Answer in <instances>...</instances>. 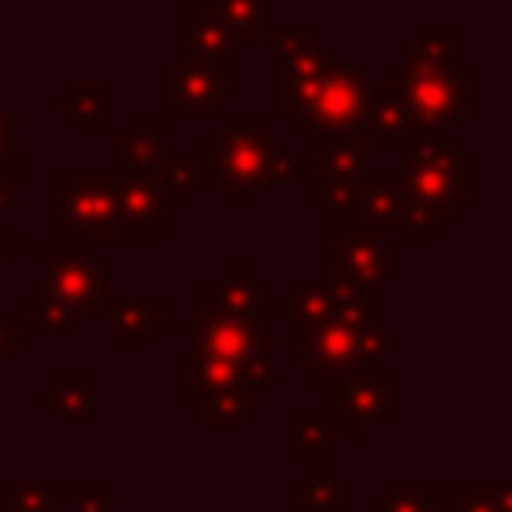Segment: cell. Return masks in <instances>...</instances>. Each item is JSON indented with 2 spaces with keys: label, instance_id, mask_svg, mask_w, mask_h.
<instances>
[{
  "label": "cell",
  "instance_id": "obj_1",
  "mask_svg": "<svg viewBox=\"0 0 512 512\" xmlns=\"http://www.w3.org/2000/svg\"><path fill=\"white\" fill-rule=\"evenodd\" d=\"M288 352H292V368H300L312 388L328 392L340 376L400 356L404 340L388 332V308H384L360 316H332L316 324H292Z\"/></svg>",
  "mask_w": 512,
  "mask_h": 512
},
{
  "label": "cell",
  "instance_id": "obj_2",
  "mask_svg": "<svg viewBox=\"0 0 512 512\" xmlns=\"http://www.w3.org/2000/svg\"><path fill=\"white\" fill-rule=\"evenodd\" d=\"M224 116V112H220ZM280 116H224L200 136L204 188H212L228 208H248L268 188V164L276 152Z\"/></svg>",
  "mask_w": 512,
  "mask_h": 512
},
{
  "label": "cell",
  "instance_id": "obj_3",
  "mask_svg": "<svg viewBox=\"0 0 512 512\" xmlns=\"http://www.w3.org/2000/svg\"><path fill=\"white\" fill-rule=\"evenodd\" d=\"M328 276L364 296H384V288L404 276V244L392 240L384 224L328 212Z\"/></svg>",
  "mask_w": 512,
  "mask_h": 512
},
{
  "label": "cell",
  "instance_id": "obj_4",
  "mask_svg": "<svg viewBox=\"0 0 512 512\" xmlns=\"http://www.w3.org/2000/svg\"><path fill=\"white\" fill-rule=\"evenodd\" d=\"M184 336H188V348H200L236 364L256 392L276 388V320L272 316H228V312L200 308L196 316L184 320Z\"/></svg>",
  "mask_w": 512,
  "mask_h": 512
},
{
  "label": "cell",
  "instance_id": "obj_5",
  "mask_svg": "<svg viewBox=\"0 0 512 512\" xmlns=\"http://www.w3.org/2000/svg\"><path fill=\"white\" fill-rule=\"evenodd\" d=\"M328 420L344 428L348 444H364L372 428H396L404 420V376L388 364L356 368L328 388Z\"/></svg>",
  "mask_w": 512,
  "mask_h": 512
},
{
  "label": "cell",
  "instance_id": "obj_6",
  "mask_svg": "<svg viewBox=\"0 0 512 512\" xmlns=\"http://www.w3.org/2000/svg\"><path fill=\"white\" fill-rule=\"evenodd\" d=\"M368 92H372V76L356 60H332L284 120L304 140L328 136V132H356Z\"/></svg>",
  "mask_w": 512,
  "mask_h": 512
},
{
  "label": "cell",
  "instance_id": "obj_7",
  "mask_svg": "<svg viewBox=\"0 0 512 512\" xmlns=\"http://www.w3.org/2000/svg\"><path fill=\"white\" fill-rule=\"evenodd\" d=\"M384 76L400 84L420 128L456 132V124H464L476 108V64L472 60H456L452 68H440V72H404L396 60H388Z\"/></svg>",
  "mask_w": 512,
  "mask_h": 512
},
{
  "label": "cell",
  "instance_id": "obj_8",
  "mask_svg": "<svg viewBox=\"0 0 512 512\" xmlns=\"http://www.w3.org/2000/svg\"><path fill=\"white\" fill-rule=\"evenodd\" d=\"M112 192L116 176L108 172H84V168H60L56 172V240L96 248L112 244Z\"/></svg>",
  "mask_w": 512,
  "mask_h": 512
},
{
  "label": "cell",
  "instance_id": "obj_9",
  "mask_svg": "<svg viewBox=\"0 0 512 512\" xmlns=\"http://www.w3.org/2000/svg\"><path fill=\"white\" fill-rule=\"evenodd\" d=\"M44 276H40V292L64 300L76 316H108L112 296H108V280H112V264L96 260L92 248L80 244H64V240H44L36 248Z\"/></svg>",
  "mask_w": 512,
  "mask_h": 512
},
{
  "label": "cell",
  "instance_id": "obj_10",
  "mask_svg": "<svg viewBox=\"0 0 512 512\" xmlns=\"http://www.w3.org/2000/svg\"><path fill=\"white\" fill-rule=\"evenodd\" d=\"M372 152L360 140V132H328V136H312L304 148V176H308V192L312 204L324 212H344L352 208L356 196V180L368 168Z\"/></svg>",
  "mask_w": 512,
  "mask_h": 512
},
{
  "label": "cell",
  "instance_id": "obj_11",
  "mask_svg": "<svg viewBox=\"0 0 512 512\" xmlns=\"http://www.w3.org/2000/svg\"><path fill=\"white\" fill-rule=\"evenodd\" d=\"M112 244H164L172 200L152 172H112Z\"/></svg>",
  "mask_w": 512,
  "mask_h": 512
},
{
  "label": "cell",
  "instance_id": "obj_12",
  "mask_svg": "<svg viewBox=\"0 0 512 512\" xmlns=\"http://www.w3.org/2000/svg\"><path fill=\"white\" fill-rule=\"evenodd\" d=\"M272 100L276 112L272 116H288L292 104L316 84V76L332 64V52L316 40L312 24H288L272 32Z\"/></svg>",
  "mask_w": 512,
  "mask_h": 512
},
{
  "label": "cell",
  "instance_id": "obj_13",
  "mask_svg": "<svg viewBox=\"0 0 512 512\" xmlns=\"http://www.w3.org/2000/svg\"><path fill=\"white\" fill-rule=\"evenodd\" d=\"M240 92V72L196 64V60H168L164 64V116H220L224 100Z\"/></svg>",
  "mask_w": 512,
  "mask_h": 512
},
{
  "label": "cell",
  "instance_id": "obj_14",
  "mask_svg": "<svg viewBox=\"0 0 512 512\" xmlns=\"http://www.w3.org/2000/svg\"><path fill=\"white\" fill-rule=\"evenodd\" d=\"M200 308L228 312V316H284V300L276 284L252 260H224L216 276L200 284Z\"/></svg>",
  "mask_w": 512,
  "mask_h": 512
},
{
  "label": "cell",
  "instance_id": "obj_15",
  "mask_svg": "<svg viewBox=\"0 0 512 512\" xmlns=\"http://www.w3.org/2000/svg\"><path fill=\"white\" fill-rule=\"evenodd\" d=\"M356 132L372 156H400L416 140L420 120L408 108V100L392 76H372V92H368V104H364Z\"/></svg>",
  "mask_w": 512,
  "mask_h": 512
},
{
  "label": "cell",
  "instance_id": "obj_16",
  "mask_svg": "<svg viewBox=\"0 0 512 512\" xmlns=\"http://www.w3.org/2000/svg\"><path fill=\"white\" fill-rule=\"evenodd\" d=\"M404 188L412 196L432 200L436 208H444L452 220H460V208H468L476 200V156L472 152H452L444 160H428V164H404L400 168Z\"/></svg>",
  "mask_w": 512,
  "mask_h": 512
},
{
  "label": "cell",
  "instance_id": "obj_17",
  "mask_svg": "<svg viewBox=\"0 0 512 512\" xmlns=\"http://www.w3.org/2000/svg\"><path fill=\"white\" fill-rule=\"evenodd\" d=\"M384 296H364L332 276L324 280H292L288 300H284V316H292V324H316V320H332V316H360V312H384Z\"/></svg>",
  "mask_w": 512,
  "mask_h": 512
},
{
  "label": "cell",
  "instance_id": "obj_18",
  "mask_svg": "<svg viewBox=\"0 0 512 512\" xmlns=\"http://www.w3.org/2000/svg\"><path fill=\"white\" fill-rule=\"evenodd\" d=\"M108 348L116 356H144L152 336L168 328V300L164 296H120L108 308Z\"/></svg>",
  "mask_w": 512,
  "mask_h": 512
},
{
  "label": "cell",
  "instance_id": "obj_19",
  "mask_svg": "<svg viewBox=\"0 0 512 512\" xmlns=\"http://www.w3.org/2000/svg\"><path fill=\"white\" fill-rule=\"evenodd\" d=\"M184 60L240 72V44L212 0H184Z\"/></svg>",
  "mask_w": 512,
  "mask_h": 512
},
{
  "label": "cell",
  "instance_id": "obj_20",
  "mask_svg": "<svg viewBox=\"0 0 512 512\" xmlns=\"http://www.w3.org/2000/svg\"><path fill=\"white\" fill-rule=\"evenodd\" d=\"M168 152V116L136 112L124 132H112V172H156Z\"/></svg>",
  "mask_w": 512,
  "mask_h": 512
},
{
  "label": "cell",
  "instance_id": "obj_21",
  "mask_svg": "<svg viewBox=\"0 0 512 512\" xmlns=\"http://www.w3.org/2000/svg\"><path fill=\"white\" fill-rule=\"evenodd\" d=\"M400 204H404V176H400V168H372L368 164L360 172V180H356L352 208H344V212L356 216V220L392 228L396 216H400Z\"/></svg>",
  "mask_w": 512,
  "mask_h": 512
},
{
  "label": "cell",
  "instance_id": "obj_22",
  "mask_svg": "<svg viewBox=\"0 0 512 512\" xmlns=\"http://www.w3.org/2000/svg\"><path fill=\"white\" fill-rule=\"evenodd\" d=\"M108 100H112V84L104 76H80L72 84V92L56 100V112L68 116L76 136H108V128H112Z\"/></svg>",
  "mask_w": 512,
  "mask_h": 512
},
{
  "label": "cell",
  "instance_id": "obj_23",
  "mask_svg": "<svg viewBox=\"0 0 512 512\" xmlns=\"http://www.w3.org/2000/svg\"><path fill=\"white\" fill-rule=\"evenodd\" d=\"M36 404L40 408H52L68 424L88 428L92 416H96V380L84 368H68V372L56 376V384H48V388L36 392Z\"/></svg>",
  "mask_w": 512,
  "mask_h": 512
},
{
  "label": "cell",
  "instance_id": "obj_24",
  "mask_svg": "<svg viewBox=\"0 0 512 512\" xmlns=\"http://www.w3.org/2000/svg\"><path fill=\"white\" fill-rule=\"evenodd\" d=\"M456 44H460L456 24H424L408 44H400L396 64L404 72H440V68H452L460 60Z\"/></svg>",
  "mask_w": 512,
  "mask_h": 512
},
{
  "label": "cell",
  "instance_id": "obj_25",
  "mask_svg": "<svg viewBox=\"0 0 512 512\" xmlns=\"http://www.w3.org/2000/svg\"><path fill=\"white\" fill-rule=\"evenodd\" d=\"M292 456L296 464H308L312 476H328V456H332V420L316 404L292 408Z\"/></svg>",
  "mask_w": 512,
  "mask_h": 512
},
{
  "label": "cell",
  "instance_id": "obj_26",
  "mask_svg": "<svg viewBox=\"0 0 512 512\" xmlns=\"http://www.w3.org/2000/svg\"><path fill=\"white\" fill-rule=\"evenodd\" d=\"M240 380L244 376H240L236 364H228V360H220L212 352H200V348L184 352V404L188 408H200L208 396H216V392H224V388H232Z\"/></svg>",
  "mask_w": 512,
  "mask_h": 512
},
{
  "label": "cell",
  "instance_id": "obj_27",
  "mask_svg": "<svg viewBox=\"0 0 512 512\" xmlns=\"http://www.w3.org/2000/svg\"><path fill=\"white\" fill-rule=\"evenodd\" d=\"M236 44H268L276 32V0H212Z\"/></svg>",
  "mask_w": 512,
  "mask_h": 512
},
{
  "label": "cell",
  "instance_id": "obj_28",
  "mask_svg": "<svg viewBox=\"0 0 512 512\" xmlns=\"http://www.w3.org/2000/svg\"><path fill=\"white\" fill-rule=\"evenodd\" d=\"M256 396L260 392L248 380H240V384L208 396L200 404V416H204V424H216V428H252L260 420V400Z\"/></svg>",
  "mask_w": 512,
  "mask_h": 512
},
{
  "label": "cell",
  "instance_id": "obj_29",
  "mask_svg": "<svg viewBox=\"0 0 512 512\" xmlns=\"http://www.w3.org/2000/svg\"><path fill=\"white\" fill-rule=\"evenodd\" d=\"M456 220L444 212V208H436L432 200H424V196H412L408 188H404V204H400V216H396V232H400V244H436L440 240V232L444 228H452Z\"/></svg>",
  "mask_w": 512,
  "mask_h": 512
},
{
  "label": "cell",
  "instance_id": "obj_30",
  "mask_svg": "<svg viewBox=\"0 0 512 512\" xmlns=\"http://www.w3.org/2000/svg\"><path fill=\"white\" fill-rule=\"evenodd\" d=\"M436 512H512L508 480H460L456 496H440Z\"/></svg>",
  "mask_w": 512,
  "mask_h": 512
},
{
  "label": "cell",
  "instance_id": "obj_31",
  "mask_svg": "<svg viewBox=\"0 0 512 512\" xmlns=\"http://www.w3.org/2000/svg\"><path fill=\"white\" fill-rule=\"evenodd\" d=\"M152 176H156L160 188L168 192L172 208H180L192 192L204 188V164H200V152H172V148H168V152L160 156V164H156Z\"/></svg>",
  "mask_w": 512,
  "mask_h": 512
},
{
  "label": "cell",
  "instance_id": "obj_32",
  "mask_svg": "<svg viewBox=\"0 0 512 512\" xmlns=\"http://www.w3.org/2000/svg\"><path fill=\"white\" fill-rule=\"evenodd\" d=\"M440 484L436 480H388L380 496L364 504V512H436Z\"/></svg>",
  "mask_w": 512,
  "mask_h": 512
},
{
  "label": "cell",
  "instance_id": "obj_33",
  "mask_svg": "<svg viewBox=\"0 0 512 512\" xmlns=\"http://www.w3.org/2000/svg\"><path fill=\"white\" fill-rule=\"evenodd\" d=\"M60 484L48 476H4L0 480V512H52Z\"/></svg>",
  "mask_w": 512,
  "mask_h": 512
},
{
  "label": "cell",
  "instance_id": "obj_34",
  "mask_svg": "<svg viewBox=\"0 0 512 512\" xmlns=\"http://www.w3.org/2000/svg\"><path fill=\"white\" fill-rule=\"evenodd\" d=\"M348 484L332 476H304L292 484V512H348Z\"/></svg>",
  "mask_w": 512,
  "mask_h": 512
},
{
  "label": "cell",
  "instance_id": "obj_35",
  "mask_svg": "<svg viewBox=\"0 0 512 512\" xmlns=\"http://www.w3.org/2000/svg\"><path fill=\"white\" fill-rule=\"evenodd\" d=\"M20 320H36L40 336H72L80 316L64 300H56V296H48V292L36 288L32 296L20 300Z\"/></svg>",
  "mask_w": 512,
  "mask_h": 512
},
{
  "label": "cell",
  "instance_id": "obj_36",
  "mask_svg": "<svg viewBox=\"0 0 512 512\" xmlns=\"http://www.w3.org/2000/svg\"><path fill=\"white\" fill-rule=\"evenodd\" d=\"M76 512H112V484L104 476H84L72 484Z\"/></svg>",
  "mask_w": 512,
  "mask_h": 512
},
{
  "label": "cell",
  "instance_id": "obj_37",
  "mask_svg": "<svg viewBox=\"0 0 512 512\" xmlns=\"http://www.w3.org/2000/svg\"><path fill=\"white\" fill-rule=\"evenodd\" d=\"M300 176H304V148H300V152H284V148L276 144L272 164H268V188H284V184H292V180H300Z\"/></svg>",
  "mask_w": 512,
  "mask_h": 512
},
{
  "label": "cell",
  "instance_id": "obj_38",
  "mask_svg": "<svg viewBox=\"0 0 512 512\" xmlns=\"http://www.w3.org/2000/svg\"><path fill=\"white\" fill-rule=\"evenodd\" d=\"M20 180H24L20 152H4V156H0V220H4V212L12 208V200H16V192H20Z\"/></svg>",
  "mask_w": 512,
  "mask_h": 512
},
{
  "label": "cell",
  "instance_id": "obj_39",
  "mask_svg": "<svg viewBox=\"0 0 512 512\" xmlns=\"http://www.w3.org/2000/svg\"><path fill=\"white\" fill-rule=\"evenodd\" d=\"M20 256H24V232H20L16 224L0 220V280H4V272H8Z\"/></svg>",
  "mask_w": 512,
  "mask_h": 512
},
{
  "label": "cell",
  "instance_id": "obj_40",
  "mask_svg": "<svg viewBox=\"0 0 512 512\" xmlns=\"http://www.w3.org/2000/svg\"><path fill=\"white\" fill-rule=\"evenodd\" d=\"M20 348H24V320L0 312V368H4L8 356H16Z\"/></svg>",
  "mask_w": 512,
  "mask_h": 512
},
{
  "label": "cell",
  "instance_id": "obj_41",
  "mask_svg": "<svg viewBox=\"0 0 512 512\" xmlns=\"http://www.w3.org/2000/svg\"><path fill=\"white\" fill-rule=\"evenodd\" d=\"M4 152H16V120L8 116V108L0 104V156Z\"/></svg>",
  "mask_w": 512,
  "mask_h": 512
},
{
  "label": "cell",
  "instance_id": "obj_42",
  "mask_svg": "<svg viewBox=\"0 0 512 512\" xmlns=\"http://www.w3.org/2000/svg\"><path fill=\"white\" fill-rule=\"evenodd\" d=\"M0 24H4V0H0Z\"/></svg>",
  "mask_w": 512,
  "mask_h": 512
},
{
  "label": "cell",
  "instance_id": "obj_43",
  "mask_svg": "<svg viewBox=\"0 0 512 512\" xmlns=\"http://www.w3.org/2000/svg\"><path fill=\"white\" fill-rule=\"evenodd\" d=\"M0 480H4V464H0Z\"/></svg>",
  "mask_w": 512,
  "mask_h": 512
}]
</instances>
